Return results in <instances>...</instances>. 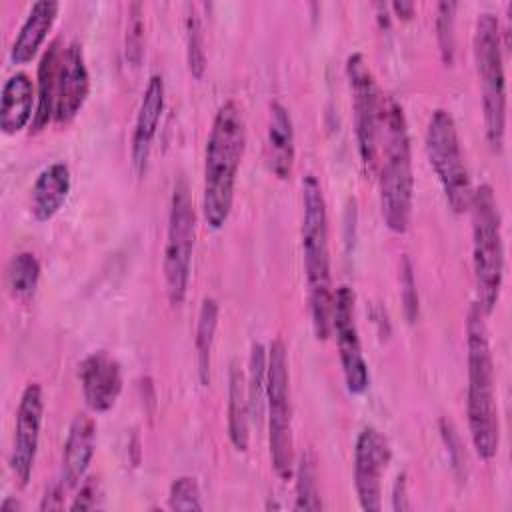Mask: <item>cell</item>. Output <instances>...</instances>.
<instances>
[{"label": "cell", "instance_id": "obj_1", "mask_svg": "<svg viewBox=\"0 0 512 512\" xmlns=\"http://www.w3.org/2000/svg\"><path fill=\"white\" fill-rule=\"evenodd\" d=\"M246 148V120L234 100H226L212 120L204 154L202 214L212 230H220L232 210L238 168Z\"/></svg>", "mask_w": 512, "mask_h": 512}, {"label": "cell", "instance_id": "obj_36", "mask_svg": "<svg viewBox=\"0 0 512 512\" xmlns=\"http://www.w3.org/2000/svg\"><path fill=\"white\" fill-rule=\"evenodd\" d=\"M392 508L396 512H404L410 510V502H408V486H406V474H398L392 486Z\"/></svg>", "mask_w": 512, "mask_h": 512}, {"label": "cell", "instance_id": "obj_9", "mask_svg": "<svg viewBox=\"0 0 512 512\" xmlns=\"http://www.w3.org/2000/svg\"><path fill=\"white\" fill-rule=\"evenodd\" d=\"M196 238V212L186 178H178L170 196L166 246H164V282L172 306H180L188 292L192 252Z\"/></svg>", "mask_w": 512, "mask_h": 512}, {"label": "cell", "instance_id": "obj_28", "mask_svg": "<svg viewBox=\"0 0 512 512\" xmlns=\"http://www.w3.org/2000/svg\"><path fill=\"white\" fill-rule=\"evenodd\" d=\"M186 14V60L188 70L194 78H202L206 70V50H204V32L200 18L192 6H188Z\"/></svg>", "mask_w": 512, "mask_h": 512}, {"label": "cell", "instance_id": "obj_20", "mask_svg": "<svg viewBox=\"0 0 512 512\" xmlns=\"http://www.w3.org/2000/svg\"><path fill=\"white\" fill-rule=\"evenodd\" d=\"M34 82L26 72L12 74L4 86L0 96V128L4 134H18L28 126L34 118Z\"/></svg>", "mask_w": 512, "mask_h": 512}, {"label": "cell", "instance_id": "obj_17", "mask_svg": "<svg viewBox=\"0 0 512 512\" xmlns=\"http://www.w3.org/2000/svg\"><path fill=\"white\" fill-rule=\"evenodd\" d=\"M96 452V422L86 412L74 416L68 428V436L62 450V474L60 482L70 488H78Z\"/></svg>", "mask_w": 512, "mask_h": 512}, {"label": "cell", "instance_id": "obj_33", "mask_svg": "<svg viewBox=\"0 0 512 512\" xmlns=\"http://www.w3.org/2000/svg\"><path fill=\"white\" fill-rule=\"evenodd\" d=\"M96 508H102V486L98 478L90 476L78 484V494L74 496L70 510H96Z\"/></svg>", "mask_w": 512, "mask_h": 512}, {"label": "cell", "instance_id": "obj_32", "mask_svg": "<svg viewBox=\"0 0 512 512\" xmlns=\"http://www.w3.org/2000/svg\"><path fill=\"white\" fill-rule=\"evenodd\" d=\"M400 298L404 304V316L410 324H414L418 320V290H416V278H414V268L408 256L402 258L400 264Z\"/></svg>", "mask_w": 512, "mask_h": 512}, {"label": "cell", "instance_id": "obj_29", "mask_svg": "<svg viewBox=\"0 0 512 512\" xmlns=\"http://www.w3.org/2000/svg\"><path fill=\"white\" fill-rule=\"evenodd\" d=\"M456 2H440L436 8V38L442 54V62L450 66L456 52Z\"/></svg>", "mask_w": 512, "mask_h": 512}, {"label": "cell", "instance_id": "obj_3", "mask_svg": "<svg viewBox=\"0 0 512 512\" xmlns=\"http://www.w3.org/2000/svg\"><path fill=\"white\" fill-rule=\"evenodd\" d=\"M302 258L308 284L312 330L318 340L332 334L334 288L330 276L328 210L322 186L314 174L302 180Z\"/></svg>", "mask_w": 512, "mask_h": 512}, {"label": "cell", "instance_id": "obj_18", "mask_svg": "<svg viewBox=\"0 0 512 512\" xmlns=\"http://www.w3.org/2000/svg\"><path fill=\"white\" fill-rule=\"evenodd\" d=\"M296 156V138H294V122L288 108L274 100L268 112V130H266V160L268 168L280 180H288L292 176Z\"/></svg>", "mask_w": 512, "mask_h": 512}, {"label": "cell", "instance_id": "obj_38", "mask_svg": "<svg viewBox=\"0 0 512 512\" xmlns=\"http://www.w3.org/2000/svg\"><path fill=\"white\" fill-rule=\"evenodd\" d=\"M0 510H2V512H16V510H22V506H20L16 500L6 498V500L2 502V506H0Z\"/></svg>", "mask_w": 512, "mask_h": 512}, {"label": "cell", "instance_id": "obj_10", "mask_svg": "<svg viewBox=\"0 0 512 512\" xmlns=\"http://www.w3.org/2000/svg\"><path fill=\"white\" fill-rule=\"evenodd\" d=\"M346 78L352 96L354 132L358 154L366 170H374L378 164V128L382 112V96L378 92L372 70L360 52L346 58Z\"/></svg>", "mask_w": 512, "mask_h": 512}, {"label": "cell", "instance_id": "obj_21", "mask_svg": "<svg viewBox=\"0 0 512 512\" xmlns=\"http://www.w3.org/2000/svg\"><path fill=\"white\" fill-rule=\"evenodd\" d=\"M58 10L60 4L54 0H38L32 4L10 48V60L14 64H26L36 56L56 22Z\"/></svg>", "mask_w": 512, "mask_h": 512}, {"label": "cell", "instance_id": "obj_11", "mask_svg": "<svg viewBox=\"0 0 512 512\" xmlns=\"http://www.w3.org/2000/svg\"><path fill=\"white\" fill-rule=\"evenodd\" d=\"M332 334L336 338L338 356L344 372V382L350 394L360 396L370 386V372L362 354V344L354 314V292L348 286L334 290L332 306Z\"/></svg>", "mask_w": 512, "mask_h": 512}, {"label": "cell", "instance_id": "obj_4", "mask_svg": "<svg viewBox=\"0 0 512 512\" xmlns=\"http://www.w3.org/2000/svg\"><path fill=\"white\" fill-rule=\"evenodd\" d=\"M484 314L474 302L466 320L468 350V394L466 416L472 446L480 460L488 462L498 454L500 420L494 392V360L488 342Z\"/></svg>", "mask_w": 512, "mask_h": 512}, {"label": "cell", "instance_id": "obj_27", "mask_svg": "<svg viewBox=\"0 0 512 512\" xmlns=\"http://www.w3.org/2000/svg\"><path fill=\"white\" fill-rule=\"evenodd\" d=\"M296 474V502L294 510H322V498L318 488V468L316 458L310 450L300 454L298 464H294Z\"/></svg>", "mask_w": 512, "mask_h": 512}, {"label": "cell", "instance_id": "obj_37", "mask_svg": "<svg viewBox=\"0 0 512 512\" xmlns=\"http://www.w3.org/2000/svg\"><path fill=\"white\" fill-rule=\"evenodd\" d=\"M392 10L396 12L398 18L402 20H410L412 14H414V4L412 2H406V0H400V2H392Z\"/></svg>", "mask_w": 512, "mask_h": 512}, {"label": "cell", "instance_id": "obj_5", "mask_svg": "<svg viewBox=\"0 0 512 512\" xmlns=\"http://www.w3.org/2000/svg\"><path fill=\"white\" fill-rule=\"evenodd\" d=\"M472 216V268L476 304L484 316L492 314L500 300L504 280V240L498 202L492 186L480 184L470 198Z\"/></svg>", "mask_w": 512, "mask_h": 512}, {"label": "cell", "instance_id": "obj_22", "mask_svg": "<svg viewBox=\"0 0 512 512\" xmlns=\"http://www.w3.org/2000/svg\"><path fill=\"white\" fill-rule=\"evenodd\" d=\"M60 56H62L60 42L54 40L38 64V92H36V110L32 118V132H40L54 118Z\"/></svg>", "mask_w": 512, "mask_h": 512}, {"label": "cell", "instance_id": "obj_12", "mask_svg": "<svg viewBox=\"0 0 512 512\" xmlns=\"http://www.w3.org/2000/svg\"><path fill=\"white\" fill-rule=\"evenodd\" d=\"M42 416H44V392L38 382H30L18 402L16 408V422H14V438L10 450V470L20 486H26L36 454L40 444V430H42Z\"/></svg>", "mask_w": 512, "mask_h": 512}, {"label": "cell", "instance_id": "obj_24", "mask_svg": "<svg viewBox=\"0 0 512 512\" xmlns=\"http://www.w3.org/2000/svg\"><path fill=\"white\" fill-rule=\"evenodd\" d=\"M220 306L212 296H206L198 310L196 334H194V350H196V366L198 378L202 386L210 384V364H212V346L218 328Z\"/></svg>", "mask_w": 512, "mask_h": 512}, {"label": "cell", "instance_id": "obj_19", "mask_svg": "<svg viewBox=\"0 0 512 512\" xmlns=\"http://www.w3.org/2000/svg\"><path fill=\"white\" fill-rule=\"evenodd\" d=\"M72 188L70 168L64 162L48 164L34 180L30 192V212L38 222H46L58 214Z\"/></svg>", "mask_w": 512, "mask_h": 512}, {"label": "cell", "instance_id": "obj_23", "mask_svg": "<svg viewBox=\"0 0 512 512\" xmlns=\"http://www.w3.org/2000/svg\"><path fill=\"white\" fill-rule=\"evenodd\" d=\"M228 438L238 452L248 450L250 442V408L246 396V376L236 362L228 374Z\"/></svg>", "mask_w": 512, "mask_h": 512}, {"label": "cell", "instance_id": "obj_8", "mask_svg": "<svg viewBox=\"0 0 512 512\" xmlns=\"http://www.w3.org/2000/svg\"><path fill=\"white\" fill-rule=\"evenodd\" d=\"M424 146L428 162L446 196V202L456 214L466 212L472 198V184L460 148L458 128L448 110L436 108L430 114Z\"/></svg>", "mask_w": 512, "mask_h": 512}, {"label": "cell", "instance_id": "obj_13", "mask_svg": "<svg viewBox=\"0 0 512 512\" xmlns=\"http://www.w3.org/2000/svg\"><path fill=\"white\" fill-rule=\"evenodd\" d=\"M390 458L386 436L374 426L362 428L354 446V488L362 510L378 512L382 508V474Z\"/></svg>", "mask_w": 512, "mask_h": 512}, {"label": "cell", "instance_id": "obj_15", "mask_svg": "<svg viewBox=\"0 0 512 512\" xmlns=\"http://www.w3.org/2000/svg\"><path fill=\"white\" fill-rule=\"evenodd\" d=\"M90 94V74L84 60L82 44L72 40L62 48L56 84V110L54 120L58 124H68L82 110Z\"/></svg>", "mask_w": 512, "mask_h": 512}, {"label": "cell", "instance_id": "obj_7", "mask_svg": "<svg viewBox=\"0 0 512 512\" xmlns=\"http://www.w3.org/2000/svg\"><path fill=\"white\" fill-rule=\"evenodd\" d=\"M266 352V408L270 460L274 472L282 480H290L294 476V440L288 354L280 338L272 340Z\"/></svg>", "mask_w": 512, "mask_h": 512}, {"label": "cell", "instance_id": "obj_26", "mask_svg": "<svg viewBox=\"0 0 512 512\" xmlns=\"http://www.w3.org/2000/svg\"><path fill=\"white\" fill-rule=\"evenodd\" d=\"M40 280V262L32 252H18L6 266L8 292L18 300H28Z\"/></svg>", "mask_w": 512, "mask_h": 512}, {"label": "cell", "instance_id": "obj_14", "mask_svg": "<svg viewBox=\"0 0 512 512\" xmlns=\"http://www.w3.org/2000/svg\"><path fill=\"white\" fill-rule=\"evenodd\" d=\"M78 378L86 406L96 412H108L114 408L122 392V368L114 356L106 350L88 354L78 366Z\"/></svg>", "mask_w": 512, "mask_h": 512}, {"label": "cell", "instance_id": "obj_25", "mask_svg": "<svg viewBox=\"0 0 512 512\" xmlns=\"http://www.w3.org/2000/svg\"><path fill=\"white\" fill-rule=\"evenodd\" d=\"M266 358L268 352L260 342H254L250 348L248 360V376H246V396L250 408V420L256 426L262 422L264 408H266Z\"/></svg>", "mask_w": 512, "mask_h": 512}, {"label": "cell", "instance_id": "obj_6", "mask_svg": "<svg viewBox=\"0 0 512 512\" xmlns=\"http://www.w3.org/2000/svg\"><path fill=\"white\" fill-rule=\"evenodd\" d=\"M474 62L482 94L484 132L490 148L500 152L506 136V74L502 28L492 12H480L474 28Z\"/></svg>", "mask_w": 512, "mask_h": 512}, {"label": "cell", "instance_id": "obj_16", "mask_svg": "<svg viewBox=\"0 0 512 512\" xmlns=\"http://www.w3.org/2000/svg\"><path fill=\"white\" fill-rule=\"evenodd\" d=\"M164 110V78L160 74H152L144 88L140 108L134 122L130 158L136 174H144L152 150V142L158 132V124Z\"/></svg>", "mask_w": 512, "mask_h": 512}, {"label": "cell", "instance_id": "obj_35", "mask_svg": "<svg viewBox=\"0 0 512 512\" xmlns=\"http://www.w3.org/2000/svg\"><path fill=\"white\" fill-rule=\"evenodd\" d=\"M64 492H66V486L60 480L50 484L46 494L42 496L40 510H60V508H64Z\"/></svg>", "mask_w": 512, "mask_h": 512}, {"label": "cell", "instance_id": "obj_2", "mask_svg": "<svg viewBox=\"0 0 512 512\" xmlns=\"http://www.w3.org/2000/svg\"><path fill=\"white\" fill-rule=\"evenodd\" d=\"M378 152H382V160H378L382 218L388 230L404 234L410 224L414 198L412 150L404 110L390 96L382 98Z\"/></svg>", "mask_w": 512, "mask_h": 512}, {"label": "cell", "instance_id": "obj_31", "mask_svg": "<svg viewBox=\"0 0 512 512\" xmlns=\"http://www.w3.org/2000/svg\"><path fill=\"white\" fill-rule=\"evenodd\" d=\"M168 506L172 510H202V492L196 478H174L168 490Z\"/></svg>", "mask_w": 512, "mask_h": 512}, {"label": "cell", "instance_id": "obj_30", "mask_svg": "<svg viewBox=\"0 0 512 512\" xmlns=\"http://www.w3.org/2000/svg\"><path fill=\"white\" fill-rule=\"evenodd\" d=\"M144 54V12L140 2H132L128 6V22H126V60L132 66H138Z\"/></svg>", "mask_w": 512, "mask_h": 512}, {"label": "cell", "instance_id": "obj_34", "mask_svg": "<svg viewBox=\"0 0 512 512\" xmlns=\"http://www.w3.org/2000/svg\"><path fill=\"white\" fill-rule=\"evenodd\" d=\"M440 432H442L444 444L448 446V456L452 460V468L462 476V470H464V464H466V454H464V448L460 444V436H458L456 428L452 426V422H448V420L440 422Z\"/></svg>", "mask_w": 512, "mask_h": 512}]
</instances>
